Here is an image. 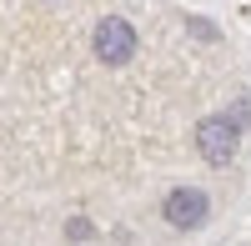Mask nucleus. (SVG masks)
Instances as JSON below:
<instances>
[{
	"label": "nucleus",
	"instance_id": "nucleus-1",
	"mask_svg": "<svg viewBox=\"0 0 251 246\" xmlns=\"http://www.w3.org/2000/svg\"><path fill=\"white\" fill-rule=\"evenodd\" d=\"M236 146H241V126L231 116H206L196 126V151L211 161V166H226V161L236 156Z\"/></svg>",
	"mask_w": 251,
	"mask_h": 246
},
{
	"label": "nucleus",
	"instance_id": "nucleus-2",
	"mask_svg": "<svg viewBox=\"0 0 251 246\" xmlns=\"http://www.w3.org/2000/svg\"><path fill=\"white\" fill-rule=\"evenodd\" d=\"M161 216L171 221L176 231H196L206 216H211V196H206L201 186H176V191H166L161 201Z\"/></svg>",
	"mask_w": 251,
	"mask_h": 246
},
{
	"label": "nucleus",
	"instance_id": "nucleus-3",
	"mask_svg": "<svg viewBox=\"0 0 251 246\" xmlns=\"http://www.w3.org/2000/svg\"><path fill=\"white\" fill-rule=\"evenodd\" d=\"M91 40H96V55L106 60V66H126V60L136 55V25L126 15H106Z\"/></svg>",
	"mask_w": 251,
	"mask_h": 246
}]
</instances>
